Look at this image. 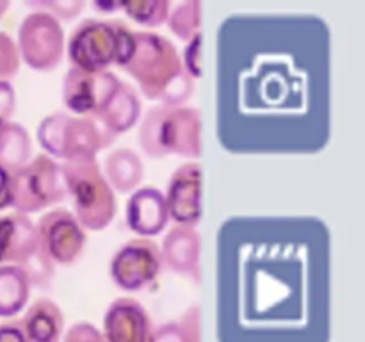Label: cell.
I'll use <instances>...</instances> for the list:
<instances>
[{
    "label": "cell",
    "instance_id": "6da1fadb",
    "mask_svg": "<svg viewBox=\"0 0 365 342\" xmlns=\"http://www.w3.org/2000/svg\"><path fill=\"white\" fill-rule=\"evenodd\" d=\"M146 98L180 107L195 93V81L185 73L173 43L157 32H135V48L123 68Z\"/></svg>",
    "mask_w": 365,
    "mask_h": 342
},
{
    "label": "cell",
    "instance_id": "7a4b0ae2",
    "mask_svg": "<svg viewBox=\"0 0 365 342\" xmlns=\"http://www.w3.org/2000/svg\"><path fill=\"white\" fill-rule=\"evenodd\" d=\"M202 120L195 107L155 105L145 114L139 127V145L146 155L200 157Z\"/></svg>",
    "mask_w": 365,
    "mask_h": 342
},
{
    "label": "cell",
    "instance_id": "3957f363",
    "mask_svg": "<svg viewBox=\"0 0 365 342\" xmlns=\"http://www.w3.org/2000/svg\"><path fill=\"white\" fill-rule=\"evenodd\" d=\"M61 175L78 223L95 232L109 227L116 216L118 203L96 157L64 160Z\"/></svg>",
    "mask_w": 365,
    "mask_h": 342
},
{
    "label": "cell",
    "instance_id": "277c9868",
    "mask_svg": "<svg viewBox=\"0 0 365 342\" xmlns=\"http://www.w3.org/2000/svg\"><path fill=\"white\" fill-rule=\"evenodd\" d=\"M114 135L103 130L95 120L53 113L43 118L38 127V141L46 155L71 160L82 157H96L100 150L114 142Z\"/></svg>",
    "mask_w": 365,
    "mask_h": 342
},
{
    "label": "cell",
    "instance_id": "5b68a950",
    "mask_svg": "<svg viewBox=\"0 0 365 342\" xmlns=\"http://www.w3.org/2000/svg\"><path fill=\"white\" fill-rule=\"evenodd\" d=\"M13 182V209L25 216L48 209L66 198L61 164L46 153L31 157L25 166L14 171Z\"/></svg>",
    "mask_w": 365,
    "mask_h": 342
},
{
    "label": "cell",
    "instance_id": "8992f818",
    "mask_svg": "<svg viewBox=\"0 0 365 342\" xmlns=\"http://www.w3.org/2000/svg\"><path fill=\"white\" fill-rule=\"evenodd\" d=\"M20 59L38 71L53 70L64 57V32L57 18L46 11H32L18 28Z\"/></svg>",
    "mask_w": 365,
    "mask_h": 342
},
{
    "label": "cell",
    "instance_id": "52a82bcc",
    "mask_svg": "<svg viewBox=\"0 0 365 342\" xmlns=\"http://www.w3.org/2000/svg\"><path fill=\"white\" fill-rule=\"evenodd\" d=\"M116 20L86 18L68 38V59L77 70L106 71L116 61Z\"/></svg>",
    "mask_w": 365,
    "mask_h": 342
},
{
    "label": "cell",
    "instance_id": "ba28073f",
    "mask_svg": "<svg viewBox=\"0 0 365 342\" xmlns=\"http://www.w3.org/2000/svg\"><path fill=\"white\" fill-rule=\"evenodd\" d=\"M163 269L160 248L148 237H135L125 242L113 255L109 273L116 287L123 291H143L159 276Z\"/></svg>",
    "mask_w": 365,
    "mask_h": 342
},
{
    "label": "cell",
    "instance_id": "9c48e42d",
    "mask_svg": "<svg viewBox=\"0 0 365 342\" xmlns=\"http://www.w3.org/2000/svg\"><path fill=\"white\" fill-rule=\"evenodd\" d=\"M120 86V78L109 70L84 71L70 68L63 78V102L73 114L95 120L109 105Z\"/></svg>",
    "mask_w": 365,
    "mask_h": 342
},
{
    "label": "cell",
    "instance_id": "30bf717a",
    "mask_svg": "<svg viewBox=\"0 0 365 342\" xmlns=\"http://www.w3.org/2000/svg\"><path fill=\"white\" fill-rule=\"evenodd\" d=\"M39 241L53 264L71 266L82 256L88 242L86 228L68 209H52L39 217Z\"/></svg>",
    "mask_w": 365,
    "mask_h": 342
},
{
    "label": "cell",
    "instance_id": "8fae6325",
    "mask_svg": "<svg viewBox=\"0 0 365 342\" xmlns=\"http://www.w3.org/2000/svg\"><path fill=\"white\" fill-rule=\"evenodd\" d=\"M164 198L170 219L195 228L202 217V166L196 160L178 166L171 175Z\"/></svg>",
    "mask_w": 365,
    "mask_h": 342
},
{
    "label": "cell",
    "instance_id": "7c38bea8",
    "mask_svg": "<svg viewBox=\"0 0 365 342\" xmlns=\"http://www.w3.org/2000/svg\"><path fill=\"white\" fill-rule=\"evenodd\" d=\"M102 335L106 342H153L155 328L138 299L118 298L106 310Z\"/></svg>",
    "mask_w": 365,
    "mask_h": 342
},
{
    "label": "cell",
    "instance_id": "4fadbf2b",
    "mask_svg": "<svg viewBox=\"0 0 365 342\" xmlns=\"http://www.w3.org/2000/svg\"><path fill=\"white\" fill-rule=\"evenodd\" d=\"M39 246L41 241L31 217L20 212L0 216V266L24 267Z\"/></svg>",
    "mask_w": 365,
    "mask_h": 342
},
{
    "label": "cell",
    "instance_id": "5bb4252c",
    "mask_svg": "<svg viewBox=\"0 0 365 342\" xmlns=\"http://www.w3.org/2000/svg\"><path fill=\"white\" fill-rule=\"evenodd\" d=\"M170 221L166 198L155 187H139L127 203V224L141 237H153L166 228Z\"/></svg>",
    "mask_w": 365,
    "mask_h": 342
},
{
    "label": "cell",
    "instance_id": "9a60e30c",
    "mask_svg": "<svg viewBox=\"0 0 365 342\" xmlns=\"http://www.w3.org/2000/svg\"><path fill=\"white\" fill-rule=\"evenodd\" d=\"M160 256L173 273L192 281L200 280V235L192 227L175 224L164 237Z\"/></svg>",
    "mask_w": 365,
    "mask_h": 342
},
{
    "label": "cell",
    "instance_id": "2e32d148",
    "mask_svg": "<svg viewBox=\"0 0 365 342\" xmlns=\"http://www.w3.org/2000/svg\"><path fill=\"white\" fill-rule=\"evenodd\" d=\"M21 326L27 342H61L64 317L56 301L38 298L25 312Z\"/></svg>",
    "mask_w": 365,
    "mask_h": 342
},
{
    "label": "cell",
    "instance_id": "e0dca14e",
    "mask_svg": "<svg viewBox=\"0 0 365 342\" xmlns=\"http://www.w3.org/2000/svg\"><path fill=\"white\" fill-rule=\"evenodd\" d=\"M139 114H141V100H139L138 93L130 84L121 82L120 89L113 96L109 105L103 109L100 116L95 118V121L103 130L118 138L138 123Z\"/></svg>",
    "mask_w": 365,
    "mask_h": 342
},
{
    "label": "cell",
    "instance_id": "ac0fdd59",
    "mask_svg": "<svg viewBox=\"0 0 365 342\" xmlns=\"http://www.w3.org/2000/svg\"><path fill=\"white\" fill-rule=\"evenodd\" d=\"M103 175L113 189L130 192L141 184L145 167L138 153L130 148H118L103 160Z\"/></svg>",
    "mask_w": 365,
    "mask_h": 342
},
{
    "label": "cell",
    "instance_id": "d6986e66",
    "mask_svg": "<svg viewBox=\"0 0 365 342\" xmlns=\"http://www.w3.org/2000/svg\"><path fill=\"white\" fill-rule=\"evenodd\" d=\"M31 294V281L20 266H0V317L21 312Z\"/></svg>",
    "mask_w": 365,
    "mask_h": 342
},
{
    "label": "cell",
    "instance_id": "ffe728a7",
    "mask_svg": "<svg viewBox=\"0 0 365 342\" xmlns=\"http://www.w3.org/2000/svg\"><path fill=\"white\" fill-rule=\"evenodd\" d=\"M32 142L29 132L14 121H6L0 130V164L9 171L20 170L31 160Z\"/></svg>",
    "mask_w": 365,
    "mask_h": 342
},
{
    "label": "cell",
    "instance_id": "44dd1931",
    "mask_svg": "<svg viewBox=\"0 0 365 342\" xmlns=\"http://www.w3.org/2000/svg\"><path fill=\"white\" fill-rule=\"evenodd\" d=\"M168 25H170L171 32L178 36L184 41H189L200 34V25H202V4L189 0V2H182L180 6L175 7L168 14Z\"/></svg>",
    "mask_w": 365,
    "mask_h": 342
},
{
    "label": "cell",
    "instance_id": "7402d4cb",
    "mask_svg": "<svg viewBox=\"0 0 365 342\" xmlns=\"http://www.w3.org/2000/svg\"><path fill=\"white\" fill-rule=\"evenodd\" d=\"M120 9H123L128 16L138 24L146 27H157L168 21V14L171 11L170 0H135V2H120Z\"/></svg>",
    "mask_w": 365,
    "mask_h": 342
},
{
    "label": "cell",
    "instance_id": "603a6c76",
    "mask_svg": "<svg viewBox=\"0 0 365 342\" xmlns=\"http://www.w3.org/2000/svg\"><path fill=\"white\" fill-rule=\"evenodd\" d=\"M20 70V52L9 34L0 32V81L9 82Z\"/></svg>",
    "mask_w": 365,
    "mask_h": 342
},
{
    "label": "cell",
    "instance_id": "cb8c5ba5",
    "mask_svg": "<svg viewBox=\"0 0 365 342\" xmlns=\"http://www.w3.org/2000/svg\"><path fill=\"white\" fill-rule=\"evenodd\" d=\"M202 32L196 34L195 38H191L185 45L184 53H182V66H184L185 73L195 81V78H200L203 73V66H202Z\"/></svg>",
    "mask_w": 365,
    "mask_h": 342
},
{
    "label": "cell",
    "instance_id": "d4e9b609",
    "mask_svg": "<svg viewBox=\"0 0 365 342\" xmlns=\"http://www.w3.org/2000/svg\"><path fill=\"white\" fill-rule=\"evenodd\" d=\"M31 7H38V9L45 11L52 14L53 18H63V20H73L75 16L81 14L84 9V2L82 0H52V2H31Z\"/></svg>",
    "mask_w": 365,
    "mask_h": 342
},
{
    "label": "cell",
    "instance_id": "484cf974",
    "mask_svg": "<svg viewBox=\"0 0 365 342\" xmlns=\"http://www.w3.org/2000/svg\"><path fill=\"white\" fill-rule=\"evenodd\" d=\"M63 342H106L102 331L93 326L91 323H75L64 335Z\"/></svg>",
    "mask_w": 365,
    "mask_h": 342
},
{
    "label": "cell",
    "instance_id": "4316f807",
    "mask_svg": "<svg viewBox=\"0 0 365 342\" xmlns=\"http://www.w3.org/2000/svg\"><path fill=\"white\" fill-rule=\"evenodd\" d=\"M16 109V95L11 82L0 81V121H9Z\"/></svg>",
    "mask_w": 365,
    "mask_h": 342
},
{
    "label": "cell",
    "instance_id": "83f0119b",
    "mask_svg": "<svg viewBox=\"0 0 365 342\" xmlns=\"http://www.w3.org/2000/svg\"><path fill=\"white\" fill-rule=\"evenodd\" d=\"M13 196H14V182H13V171L4 167L0 164V210L13 207Z\"/></svg>",
    "mask_w": 365,
    "mask_h": 342
},
{
    "label": "cell",
    "instance_id": "f1b7e54d",
    "mask_svg": "<svg viewBox=\"0 0 365 342\" xmlns=\"http://www.w3.org/2000/svg\"><path fill=\"white\" fill-rule=\"evenodd\" d=\"M0 342H27L21 319L7 321L0 324Z\"/></svg>",
    "mask_w": 365,
    "mask_h": 342
},
{
    "label": "cell",
    "instance_id": "f546056e",
    "mask_svg": "<svg viewBox=\"0 0 365 342\" xmlns=\"http://www.w3.org/2000/svg\"><path fill=\"white\" fill-rule=\"evenodd\" d=\"M153 342H187L178 323H168L164 326L157 328L153 335Z\"/></svg>",
    "mask_w": 365,
    "mask_h": 342
},
{
    "label": "cell",
    "instance_id": "4dcf8cb0",
    "mask_svg": "<svg viewBox=\"0 0 365 342\" xmlns=\"http://www.w3.org/2000/svg\"><path fill=\"white\" fill-rule=\"evenodd\" d=\"M95 9H106V11H116L120 9V2H93Z\"/></svg>",
    "mask_w": 365,
    "mask_h": 342
},
{
    "label": "cell",
    "instance_id": "1f68e13d",
    "mask_svg": "<svg viewBox=\"0 0 365 342\" xmlns=\"http://www.w3.org/2000/svg\"><path fill=\"white\" fill-rule=\"evenodd\" d=\"M7 9H9V2H7V0H0V18H2V14L6 13Z\"/></svg>",
    "mask_w": 365,
    "mask_h": 342
},
{
    "label": "cell",
    "instance_id": "d6a6232c",
    "mask_svg": "<svg viewBox=\"0 0 365 342\" xmlns=\"http://www.w3.org/2000/svg\"><path fill=\"white\" fill-rule=\"evenodd\" d=\"M2 127H4V121H0V130H2Z\"/></svg>",
    "mask_w": 365,
    "mask_h": 342
}]
</instances>
